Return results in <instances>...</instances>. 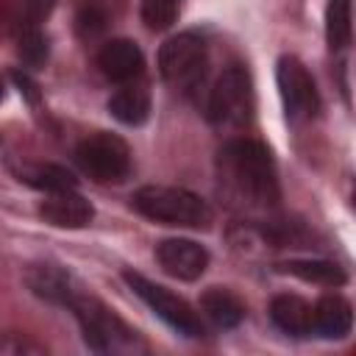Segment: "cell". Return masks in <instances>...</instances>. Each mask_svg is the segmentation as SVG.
I'll return each mask as SVG.
<instances>
[{
  "instance_id": "obj_7",
  "label": "cell",
  "mask_w": 356,
  "mask_h": 356,
  "mask_svg": "<svg viewBox=\"0 0 356 356\" xmlns=\"http://www.w3.org/2000/svg\"><path fill=\"white\" fill-rule=\"evenodd\" d=\"M122 278H125V284L156 312V317H161L170 328H175V331L184 334V337H192V339L203 337V323H200V317L195 314V309H192L184 298L172 295L167 286L153 284V281H147L145 275L131 273V270H125Z\"/></svg>"
},
{
  "instance_id": "obj_6",
  "label": "cell",
  "mask_w": 356,
  "mask_h": 356,
  "mask_svg": "<svg viewBox=\"0 0 356 356\" xmlns=\"http://www.w3.org/2000/svg\"><path fill=\"white\" fill-rule=\"evenodd\" d=\"M78 167L97 184H120L131 172V150L117 134L97 131L75 147Z\"/></svg>"
},
{
  "instance_id": "obj_5",
  "label": "cell",
  "mask_w": 356,
  "mask_h": 356,
  "mask_svg": "<svg viewBox=\"0 0 356 356\" xmlns=\"http://www.w3.org/2000/svg\"><path fill=\"white\" fill-rule=\"evenodd\" d=\"M159 70H161V78L178 95H195L203 86L206 70H209L206 39L195 31H184L167 39L159 50Z\"/></svg>"
},
{
  "instance_id": "obj_3",
  "label": "cell",
  "mask_w": 356,
  "mask_h": 356,
  "mask_svg": "<svg viewBox=\"0 0 356 356\" xmlns=\"http://www.w3.org/2000/svg\"><path fill=\"white\" fill-rule=\"evenodd\" d=\"M134 209L147 220L181 228H209L214 217L200 195L181 186H142L134 195Z\"/></svg>"
},
{
  "instance_id": "obj_10",
  "label": "cell",
  "mask_w": 356,
  "mask_h": 356,
  "mask_svg": "<svg viewBox=\"0 0 356 356\" xmlns=\"http://www.w3.org/2000/svg\"><path fill=\"white\" fill-rule=\"evenodd\" d=\"M39 217L56 228H83L92 222L95 209L75 189H61V192H47V197L39 203Z\"/></svg>"
},
{
  "instance_id": "obj_13",
  "label": "cell",
  "mask_w": 356,
  "mask_h": 356,
  "mask_svg": "<svg viewBox=\"0 0 356 356\" xmlns=\"http://www.w3.org/2000/svg\"><path fill=\"white\" fill-rule=\"evenodd\" d=\"M312 320H314V334L325 339H339L353 325V309L342 295H323L312 306Z\"/></svg>"
},
{
  "instance_id": "obj_15",
  "label": "cell",
  "mask_w": 356,
  "mask_h": 356,
  "mask_svg": "<svg viewBox=\"0 0 356 356\" xmlns=\"http://www.w3.org/2000/svg\"><path fill=\"white\" fill-rule=\"evenodd\" d=\"M200 309L203 314L217 325V328H236L245 320V303L239 295H234L225 286H211L200 295Z\"/></svg>"
},
{
  "instance_id": "obj_25",
  "label": "cell",
  "mask_w": 356,
  "mask_h": 356,
  "mask_svg": "<svg viewBox=\"0 0 356 356\" xmlns=\"http://www.w3.org/2000/svg\"><path fill=\"white\" fill-rule=\"evenodd\" d=\"M0 100H3V78H0Z\"/></svg>"
},
{
  "instance_id": "obj_19",
  "label": "cell",
  "mask_w": 356,
  "mask_h": 356,
  "mask_svg": "<svg viewBox=\"0 0 356 356\" xmlns=\"http://www.w3.org/2000/svg\"><path fill=\"white\" fill-rule=\"evenodd\" d=\"M22 178L42 189V192H61V189H75V178L70 170H64L61 164H33L22 172Z\"/></svg>"
},
{
  "instance_id": "obj_18",
  "label": "cell",
  "mask_w": 356,
  "mask_h": 356,
  "mask_svg": "<svg viewBox=\"0 0 356 356\" xmlns=\"http://www.w3.org/2000/svg\"><path fill=\"white\" fill-rule=\"evenodd\" d=\"M325 39H328L331 50H342L350 44V0H328Z\"/></svg>"
},
{
  "instance_id": "obj_11",
  "label": "cell",
  "mask_w": 356,
  "mask_h": 356,
  "mask_svg": "<svg viewBox=\"0 0 356 356\" xmlns=\"http://www.w3.org/2000/svg\"><path fill=\"white\" fill-rule=\"evenodd\" d=\"M97 67L108 81L131 83L145 70V56L136 42L131 39H111L97 53Z\"/></svg>"
},
{
  "instance_id": "obj_21",
  "label": "cell",
  "mask_w": 356,
  "mask_h": 356,
  "mask_svg": "<svg viewBox=\"0 0 356 356\" xmlns=\"http://www.w3.org/2000/svg\"><path fill=\"white\" fill-rule=\"evenodd\" d=\"M19 58L28 67H42L47 61V39L42 33V28H19Z\"/></svg>"
},
{
  "instance_id": "obj_16",
  "label": "cell",
  "mask_w": 356,
  "mask_h": 356,
  "mask_svg": "<svg viewBox=\"0 0 356 356\" xmlns=\"http://www.w3.org/2000/svg\"><path fill=\"white\" fill-rule=\"evenodd\" d=\"M108 111L122 125H142L150 114V92L142 83H125L108 97Z\"/></svg>"
},
{
  "instance_id": "obj_17",
  "label": "cell",
  "mask_w": 356,
  "mask_h": 356,
  "mask_svg": "<svg viewBox=\"0 0 356 356\" xmlns=\"http://www.w3.org/2000/svg\"><path fill=\"white\" fill-rule=\"evenodd\" d=\"M278 270L289 273V275H298L303 281H312V284H325V286L345 284V270L339 264L323 261V259H292V261L278 264Z\"/></svg>"
},
{
  "instance_id": "obj_22",
  "label": "cell",
  "mask_w": 356,
  "mask_h": 356,
  "mask_svg": "<svg viewBox=\"0 0 356 356\" xmlns=\"http://www.w3.org/2000/svg\"><path fill=\"white\" fill-rule=\"evenodd\" d=\"M106 22H108L106 8H103L97 0H86V3L78 8L75 28H78V33H81L83 39H95L97 33H103V31H106Z\"/></svg>"
},
{
  "instance_id": "obj_23",
  "label": "cell",
  "mask_w": 356,
  "mask_h": 356,
  "mask_svg": "<svg viewBox=\"0 0 356 356\" xmlns=\"http://www.w3.org/2000/svg\"><path fill=\"white\" fill-rule=\"evenodd\" d=\"M56 8V0H22L19 8V28H42V22Z\"/></svg>"
},
{
  "instance_id": "obj_2",
  "label": "cell",
  "mask_w": 356,
  "mask_h": 356,
  "mask_svg": "<svg viewBox=\"0 0 356 356\" xmlns=\"http://www.w3.org/2000/svg\"><path fill=\"white\" fill-rule=\"evenodd\" d=\"M67 306L72 309V314H75V320L81 325L83 342L95 353L131 356V353H145L147 350L145 339L122 317H117L114 309H108L97 298H89V295L75 292Z\"/></svg>"
},
{
  "instance_id": "obj_24",
  "label": "cell",
  "mask_w": 356,
  "mask_h": 356,
  "mask_svg": "<svg viewBox=\"0 0 356 356\" xmlns=\"http://www.w3.org/2000/svg\"><path fill=\"white\" fill-rule=\"evenodd\" d=\"M44 348L28 339H19V334H6V339H0V353H42Z\"/></svg>"
},
{
  "instance_id": "obj_9",
  "label": "cell",
  "mask_w": 356,
  "mask_h": 356,
  "mask_svg": "<svg viewBox=\"0 0 356 356\" xmlns=\"http://www.w3.org/2000/svg\"><path fill=\"white\" fill-rule=\"evenodd\" d=\"M156 259L161 270L181 281H197L209 267V253L192 239H164L156 245Z\"/></svg>"
},
{
  "instance_id": "obj_4",
  "label": "cell",
  "mask_w": 356,
  "mask_h": 356,
  "mask_svg": "<svg viewBox=\"0 0 356 356\" xmlns=\"http://www.w3.org/2000/svg\"><path fill=\"white\" fill-rule=\"evenodd\" d=\"M253 111H256V92L250 72L239 64L222 70V75L214 81L209 92V106H206L209 122L222 131H242L253 122Z\"/></svg>"
},
{
  "instance_id": "obj_12",
  "label": "cell",
  "mask_w": 356,
  "mask_h": 356,
  "mask_svg": "<svg viewBox=\"0 0 356 356\" xmlns=\"http://www.w3.org/2000/svg\"><path fill=\"white\" fill-rule=\"evenodd\" d=\"M25 284L36 298L47 303H61V306H67L78 292L72 278L56 264H31L25 270Z\"/></svg>"
},
{
  "instance_id": "obj_1",
  "label": "cell",
  "mask_w": 356,
  "mask_h": 356,
  "mask_svg": "<svg viewBox=\"0 0 356 356\" xmlns=\"http://www.w3.org/2000/svg\"><path fill=\"white\" fill-rule=\"evenodd\" d=\"M220 192L242 211H270L278 206V172L270 150L248 136L228 139L217 150Z\"/></svg>"
},
{
  "instance_id": "obj_20",
  "label": "cell",
  "mask_w": 356,
  "mask_h": 356,
  "mask_svg": "<svg viewBox=\"0 0 356 356\" xmlns=\"http://www.w3.org/2000/svg\"><path fill=\"white\" fill-rule=\"evenodd\" d=\"M178 8H181V0H142V22L153 31H164L175 22L178 17Z\"/></svg>"
},
{
  "instance_id": "obj_8",
  "label": "cell",
  "mask_w": 356,
  "mask_h": 356,
  "mask_svg": "<svg viewBox=\"0 0 356 356\" xmlns=\"http://www.w3.org/2000/svg\"><path fill=\"white\" fill-rule=\"evenodd\" d=\"M275 81H278V95H281L289 122H306L317 114L320 95L314 86V78L309 75V70L300 58L281 56L278 67H275Z\"/></svg>"
},
{
  "instance_id": "obj_14",
  "label": "cell",
  "mask_w": 356,
  "mask_h": 356,
  "mask_svg": "<svg viewBox=\"0 0 356 356\" xmlns=\"http://www.w3.org/2000/svg\"><path fill=\"white\" fill-rule=\"evenodd\" d=\"M270 317L289 337H312L314 334L312 303H306L298 295H275L270 303Z\"/></svg>"
}]
</instances>
